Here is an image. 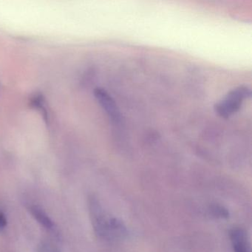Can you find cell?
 Returning <instances> with one entry per match:
<instances>
[{
	"label": "cell",
	"instance_id": "obj_1",
	"mask_svg": "<svg viewBox=\"0 0 252 252\" xmlns=\"http://www.w3.org/2000/svg\"><path fill=\"white\" fill-rule=\"evenodd\" d=\"M90 212L95 234L108 240H119L126 236L127 231L120 220L106 215L98 202L92 199L90 202Z\"/></svg>",
	"mask_w": 252,
	"mask_h": 252
},
{
	"label": "cell",
	"instance_id": "obj_5",
	"mask_svg": "<svg viewBox=\"0 0 252 252\" xmlns=\"http://www.w3.org/2000/svg\"><path fill=\"white\" fill-rule=\"evenodd\" d=\"M234 252H250L243 230L234 228L230 234Z\"/></svg>",
	"mask_w": 252,
	"mask_h": 252
},
{
	"label": "cell",
	"instance_id": "obj_8",
	"mask_svg": "<svg viewBox=\"0 0 252 252\" xmlns=\"http://www.w3.org/2000/svg\"><path fill=\"white\" fill-rule=\"evenodd\" d=\"M7 218L5 214L2 212H0V233H2L6 228Z\"/></svg>",
	"mask_w": 252,
	"mask_h": 252
},
{
	"label": "cell",
	"instance_id": "obj_4",
	"mask_svg": "<svg viewBox=\"0 0 252 252\" xmlns=\"http://www.w3.org/2000/svg\"><path fill=\"white\" fill-rule=\"evenodd\" d=\"M29 210L34 219L44 228L49 231H54L55 229V224L54 221L40 206L32 205L29 206Z\"/></svg>",
	"mask_w": 252,
	"mask_h": 252
},
{
	"label": "cell",
	"instance_id": "obj_7",
	"mask_svg": "<svg viewBox=\"0 0 252 252\" xmlns=\"http://www.w3.org/2000/svg\"><path fill=\"white\" fill-rule=\"evenodd\" d=\"M38 252H60V251L53 243L48 241H42L39 245Z\"/></svg>",
	"mask_w": 252,
	"mask_h": 252
},
{
	"label": "cell",
	"instance_id": "obj_3",
	"mask_svg": "<svg viewBox=\"0 0 252 252\" xmlns=\"http://www.w3.org/2000/svg\"><path fill=\"white\" fill-rule=\"evenodd\" d=\"M94 96L99 105L108 116L113 126H116V130H120L122 125V116L116 100L104 88H95Z\"/></svg>",
	"mask_w": 252,
	"mask_h": 252
},
{
	"label": "cell",
	"instance_id": "obj_2",
	"mask_svg": "<svg viewBox=\"0 0 252 252\" xmlns=\"http://www.w3.org/2000/svg\"><path fill=\"white\" fill-rule=\"evenodd\" d=\"M252 91L245 85L237 87L230 91L225 97L215 105V110L218 116L224 119H229L243 106L245 100L251 98Z\"/></svg>",
	"mask_w": 252,
	"mask_h": 252
},
{
	"label": "cell",
	"instance_id": "obj_6",
	"mask_svg": "<svg viewBox=\"0 0 252 252\" xmlns=\"http://www.w3.org/2000/svg\"><path fill=\"white\" fill-rule=\"evenodd\" d=\"M210 211L214 216L218 217V218H226L229 215L228 210L219 205H213L211 206Z\"/></svg>",
	"mask_w": 252,
	"mask_h": 252
}]
</instances>
